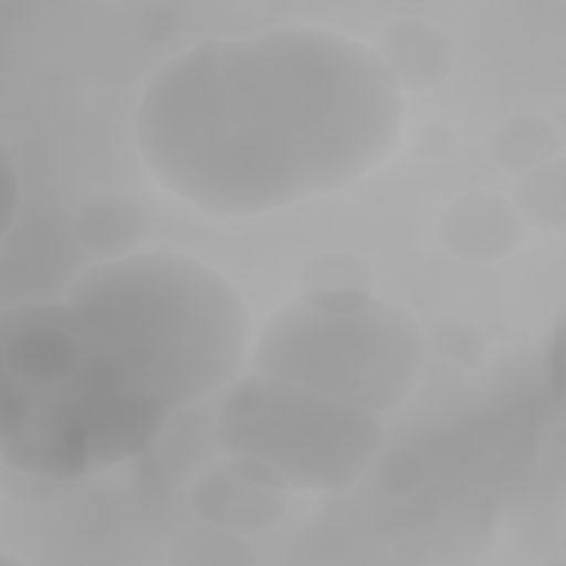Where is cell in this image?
I'll use <instances>...</instances> for the list:
<instances>
[{"label": "cell", "instance_id": "7", "mask_svg": "<svg viewBox=\"0 0 566 566\" xmlns=\"http://www.w3.org/2000/svg\"><path fill=\"white\" fill-rule=\"evenodd\" d=\"M371 51L400 93L431 88L453 66V46L447 33L420 20L387 24Z\"/></svg>", "mask_w": 566, "mask_h": 566}, {"label": "cell", "instance_id": "12", "mask_svg": "<svg viewBox=\"0 0 566 566\" xmlns=\"http://www.w3.org/2000/svg\"><path fill=\"white\" fill-rule=\"evenodd\" d=\"M369 272L365 263L349 254H321L305 265L301 272L303 292L318 290H369Z\"/></svg>", "mask_w": 566, "mask_h": 566}, {"label": "cell", "instance_id": "13", "mask_svg": "<svg viewBox=\"0 0 566 566\" xmlns=\"http://www.w3.org/2000/svg\"><path fill=\"white\" fill-rule=\"evenodd\" d=\"M69 489H71V480H57V478H46V475L2 467V491L13 500L42 504V502L62 497Z\"/></svg>", "mask_w": 566, "mask_h": 566}, {"label": "cell", "instance_id": "5", "mask_svg": "<svg viewBox=\"0 0 566 566\" xmlns=\"http://www.w3.org/2000/svg\"><path fill=\"white\" fill-rule=\"evenodd\" d=\"M285 504L287 491L254 475L234 458L210 467L192 489V506L201 520L241 535L272 526L285 513Z\"/></svg>", "mask_w": 566, "mask_h": 566}, {"label": "cell", "instance_id": "1", "mask_svg": "<svg viewBox=\"0 0 566 566\" xmlns=\"http://www.w3.org/2000/svg\"><path fill=\"white\" fill-rule=\"evenodd\" d=\"M405 97L374 51L287 27L206 40L144 84L135 144L190 206L241 217L356 181L396 146Z\"/></svg>", "mask_w": 566, "mask_h": 566}, {"label": "cell", "instance_id": "15", "mask_svg": "<svg viewBox=\"0 0 566 566\" xmlns=\"http://www.w3.org/2000/svg\"><path fill=\"white\" fill-rule=\"evenodd\" d=\"M179 29V11L170 4H150L137 15L139 38L150 42L170 40Z\"/></svg>", "mask_w": 566, "mask_h": 566}, {"label": "cell", "instance_id": "14", "mask_svg": "<svg viewBox=\"0 0 566 566\" xmlns=\"http://www.w3.org/2000/svg\"><path fill=\"white\" fill-rule=\"evenodd\" d=\"M35 409V396L33 389L18 380L15 376L4 374L2 378V440H9L18 436L33 416Z\"/></svg>", "mask_w": 566, "mask_h": 566}, {"label": "cell", "instance_id": "17", "mask_svg": "<svg viewBox=\"0 0 566 566\" xmlns=\"http://www.w3.org/2000/svg\"><path fill=\"white\" fill-rule=\"evenodd\" d=\"M416 146L420 155H427L431 159L449 157L455 150V137L447 126H422L416 135Z\"/></svg>", "mask_w": 566, "mask_h": 566}, {"label": "cell", "instance_id": "9", "mask_svg": "<svg viewBox=\"0 0 566 566\" xmlns=\"http://www.w3.org/2000/svg\"><path fill=\"white\" fill-rule=\"evenodd\" d=\"M564 164L559 157L522 172L513 186L517 214L539 230L564 228Z\"/></svg>", "mask_w": 566, "mask_h": 566}, {"label": "cell", "instance_id": "16", "mask_svg": "<svg viewBox=\"0 0 566 566\" xmlns=\"http://www.w3.org/2000/svg\"><path fill=\"white\" fill-rule=\"evenodd\" d=\"M2 192H4V201H2V239L11 232L15 212H18V203H20V186H18V168L13 164V155L11 148L7 144H2Z\"/></svg>", "mask_w": 566, "mask_h": 566}, {"label": "cell", "instance_id": "3", "mask_svg": "<svg viewBox=\"0 0 566 566\" xmlns=\"http://www.w3.org/2000/svg\"><path fill=\"white\" fill-rule=\"evenodd\" d=\"M424 340L413 316L371 292L345 307L303 298L279 310L254 347V371L380 416L418 382Z\"/></svg>", "mask_w": 566, "mask_h": 566}, {"label": "cell", "instance_id": "2", "mask_svg": "<svg viewBox=\"0 0 566 566\" xmlns=\"http://www.w3.org/2000/svg\"><path fill=\"white\" fill-rule=\"evenodd\" d=\"M69 303L106 352L168 409L226 387L250 345V312L230 281L175 252H135L84 270Z\"/></svg>", "mask_w": 566, "mask_h": 566}, {"label": "cell", "instance_id": "18", "mask_svg": "<svg viewBox=\"0 0 566 566\" xmlns=\"http://www.w3.org/2000/svg\"><path fill=\"white\" fill-rule=\"evenodd\" d=\"M418 471H416V460H409L407 453H400V458H391L387 462V471L385 478L389 482V489L396 486V482H402V489H409V480H418Z\"/></svg>", "mask_w": 566, "mask_h": 566}, {"label": "cell", "instance_id": "6", "mask_svg": "<svg viewBox=\"0 0 566 566\" xmlns=\"http://www.w3.org/2000/svg\"><path fill=\"white\" fill-rule=\"evenodd\" d=\"M436 234L449 254L469 263H491L515 252L524 223L509 199L467 192L440 210Z\"/></svg>", "mask_w": 566, "mask_h": 566}, {"label": "cell", "instance_id": "8", "mask_svg": "<svg viewBox=\"0 0 566 566\" xmlns=\"http://www.w3.org/2000/svg\"><path fill=\"white\" fill-rule=\"evenodd\" d=\"M77 243L99 256L122 259L137 252L148 232L139 203L119 195H99L86 201L71 221Z\"/></svg>", "mask_w": 566, "mask_h": 566}, {"label": "cell", "instance_id": "4", "mask_svg": "<svg viewBox=\"0 0 566 566\" xmlns=\"http://www.w3.org/2000/svg\"><path fill=\"white\" fill-rule=\"evenodd\" d=\"M214 436L228 458L268 469L285 491H338L385 444L376 413L252 371L221 402Z\"/></svg>", "mask_w": 566, "mask_h": 566}, {"label": "cell", "instance_id": "10", "mask_svg": "<svg viewBox=\"0 0 566 566\" xmlns=\"http://www.w3.org/2000/svg\"><path fill=\"white\" fill-rule=\"evenodd\" d=\"M551 126L535 117H515L506 122L493 137L495 161L513 172H526L544 161H551L555 146Z\"/></svg>", "mask_w": 566, "mask_h": 566}, {"label": "cell", "instance_id": "11", "mask_svg": "<svg viewBox=\"0 0 566 566\" xmlns=\"http://www.w3.org/2000/svg\"><path fill=\"white\" fill-rule=\"evenodd\" d=\"M170 559L179 564H245L252 562L250 544L241 533H232L208 524L206 528H192L175 539Z\"/></svg>", "mask_w": 566, "mask_h": 566}]
</instances>
